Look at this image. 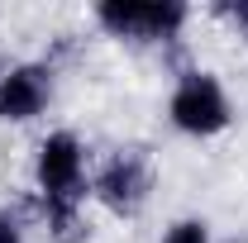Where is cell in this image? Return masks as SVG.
Returning a JSON list of instances; mask_svg holds the SVG:
<instances>
[{"instance_id": "cell-8", "label": "cell", "mask_w": 248, "mask_h": 243, "mask_svg": "<svg viewBox=\"0 0 248 243\" xmlns=\"http://www.w3.org/2000/svg\"><path fill=\"white\" fill-rule=\"evenodd\" d=\"M0 243H24V229L15 214H0Z\"/></svg>"}, {"instance_id": "cell-3", "label": "cell", "mask_w": 248, "mask_h": 243, "mask_svg": "<svg viewBox=\"0 0 248 243\" xmlns=\"http://www.w3.org/2000/svg\"><path fill=\"white\" fill-rule=\"evenodd\" d=\"M33 191L38 200H86V143L72 129H53L33 152Z\"/></svg>"}, {"instance_id": "cell-7", "label": "cell", "mask_w": 248, "mask_h": 243, "mask_svg": "<svg viewBox=\"0 0 248 243\" xmlns=\"http://www.w3.org/2000/svg\"><path fill=\"white\" fill-rule=\"evenodd\" d=\"M157 243H215V239H210V224H205V219L186 214V219H172Z\"/></svg>"}, {"instance_id": "cell-9", "label": "cell", "mask_w": 248, "mask_h": 243, "mask_svg": "<svg viewBox=\"0 0 248 243\" xmlns=\"http://www.w3.org/2000/svg\"><path fill=\"white\" fill-rule=\"evenodd\" d=\"M234 243H239V239H234ZM244 243H248V239H244Z\"/></svg>"}, {"instance_id": "cell-6", "label": "cell", "mask_w": 248, "mask_h": 243, "mask_svg": "<svg viewBox=\"0 0 248 243\" xmlns=\"http://www.w3.org/2000/svg\"><path fill=\"white\" fill-rule=\"evenodd\" d=\"M43 229L53 243H91V224L81 214V200H38Z\"/></svg>"}, {"instance_id": "cell-5", "label": "cell", "mask_w": 248, "mask_h": 243, "mask_svg": "<svg viewBox=\"0 0 248 243\" xmlns=\"http://www.w3.org/2000/svg\"><path fill=\"white\" fill-rule=\"evenodd\" d=\"M53 100V67L48 62H19L0 72V124H29Z\"/></svg>"}, {"instance_id": "cell-1", "label": "cell", "mask_w": 248, "mask_h": 243, "mask_svg": "<svg viewBox=\"0 0 248 243\" xmlns=\"http://www.w3.org/2000/svg\"><path fill=\"white\" fill-rule=\"evenodd\" d=\"M167 120L177 134L186 138H215L234 124V105H229V91L219 86L215 72H201L191 67L177 76L172 86V100H167Z\"/></svg>"}, {"instance_id": "cell-4", "label": "cell", "mask_w": 248, "mask_h": 243, "mask_svg": "<svg viewBox=\"0 0 248 243\" xmlns=\"http://www.w3.org/2000/svg\"><path fill=\"white\" fill-rule=\"evenodd\" d=\"M91 196L110 214H120V219L139 214L143 205H148V196H153V167H148V152L120 148L115 157H105L100 172L91 177Z\"/></svg>"}, {"instance_id": "cell-2", "label": "cell", "mask_w": 248, "mask_h": 243, "mask_svg": "<svg viewBox=\"0 0 248 243\" xmlns=\"http://www.w3.org/2000/svg\"><path fill=\"white\" fill-rule=\"evenodd\" d=\"M191 10L182 0H100L95 5V24L110 38L129 43H172L186 29Z\"/></svg>"}]
</instances>
